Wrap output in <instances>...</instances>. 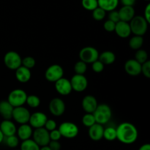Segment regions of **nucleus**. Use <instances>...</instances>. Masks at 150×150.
Returning <instances> with one entry per match:
<instances>
[{"mask_svg": "<svg viewBox=\"0 0 150 150\" xmlns=\"http://www.w3.org/2000/svg\"><path fill=\"white\" fill-rule=\"evenodd\" d=\"M117 139L125 144H132L136 142L139 132L134 125L130 122H122L116 128Z\"/></svg>", "mask_w": 150, "mask_h": 150, "instance_id": "obj_1", "label": "nucleus"}, {"mask_svg": "<svg viewBox=\"0 0 150 150\" xmlns=\"http://www.w3.org/2000/svg\"><path fill=\"white\" fill-rule=\"evenodd\" d=\"M93 115L96 123L103 125L110 121L112 117V111L109 105L105 103H102L98 105L95 111L93 112Z\"/></svg>", "mask_w": 150, "mask_h": 150, "instance_id": "obj_2", "label": "nucleus"}, {"mask_svg": "<svg viewBox=\"0 0 150 150\" xmlns=\"http://www.w3.org/2000/svg\"><path fill=\"white\" fill-rule=\"evenodd\" d=\"M131 33L136 36L143 37L148 29V22L142 16H135L129 22Z\"/></svg>", "mask_w": 150, "mask_h": 150, "instance_id": "obj_3", "label": "nucleus"}, {"mask_svg": "<svg viewBox=\"0 0 150 150\" xmlns=\"http://www.w3.org/2000/svg\"><path fill=\"white\" fill-rule=\"evenodd\" d=\"M27 94L21 89H16L11 91L7 97V101L13 108L23 106L26 103Z\"/></svg>", "mask_w": 150, "mask_h": 150, "instance_id": "obj_4", "label": "nucleus"}, {"mask_svg": "<svg viewBox=\"0 0 150 150\" xmlns=\"http://www.w3.org/2000/svg\"><path fill=\"white\" fill-rule=\"evenodd\" d=\"M62 137L66 139H74L78 136L79 129L75 123L71 122H64L58 128Z\"/></svg>", "mask_w": 150, "mask_h": 150, "instance_id": "obj_5", "label": "nucleus"}, {"mask_svg": "<svg viewBox=\"0 0 150 150\" xmlns=\"http://www.w3.org/2000/svg\"><path fill=\"white\" fill-rule=\"evenodd\" d=\"M22 58L16 51H10L5 54L4 57V63L6 67L12 70H16L21 66Z\"/></svg>", "mask_w": 150, "mask_h": 150, "instance_id": "obj_6", "label": "nucleus"}, {"mask_svg": "<svg viewBox=\"0 0 150 150\" xmlns=\"http://www.w3.org/2000/svg\"><path fill=\"white\" fill-rule=\"evenodd\" d=\"M99 54V52L95 48L92 46H86L79 52V58L81 61L86 64H92L98 59Z\"/></svg>", "mask_w": 150, "mask_h": 150, "instance_id": "obj_7", "label": "nucleus"}, {"mask_svg": "<svg viewBox=\"0 0 150 150\" xmlns=\"http://www.w3.org/2000/svg\"><path fill=\"white\" fill-rule=\"evenodd\" d=\"M64 76V69L61 65L54 64L49 66L45 72V78L48 81L55 83Z\"/></svg>", "mask_w": 150, "mask_h": 150, "instance_id": "obj_8", "label": "nucleus"}, {"mask_svg": "<svg viewBox=\"0 0 150 150\" xmlns=\"http://www.w3.org/2000/svg\"><path fill=\"white\" fill-rule=\"evenodd\" d=\"M33 139L32 140L40 146H48L50 142L49 132L45 130L44 127L35 129L32 133Z\"/></svg>", "mask_w": 150, "mask_h": 150, "instance_id": "obj_9", "label": "nucleus"}, {"mask_svg": "<svg viewBox=\"0 0 150 150\" xmlns=\"http://www.w3.org/2000/svg\"><path fill=\"white\" fill-rule=\"evenodd\" d=\"M30 112L24 106L16 107L13 108L12 118L20 125L27 124L30 118Z\"/></svg>", "mask_w": 150, "mask_h": 150, "instance_id": "obj_10", "label": "nucleus"}, {"mask_svg": "<svg viewBox=\"0 0 150 150\" xmlns=\"http://www.w3.org/2000/svg\"><path fill=\"white\" fill-rule=\"evenodd\" d=\"M72 89L77 92L86 90L88 86V80L84 75L75 74L70 79Z\"/></svg>", "mask_w": 150, "mask_h": 150, "instance_id": "obj_11", "label": "nucleus"}, {"mask_svg": "<svg viewBox=\"0 0 150 150\" xmlns=\"http://www.w3.org/2000/svg\"><path fill=\"white\" fill-rule=\"evenodd\" d=\"M65 103L64 101L59 98H54L50 101L48 109L50 113L55 117H60L65 111Z\"/></svg>", "mask_w": 150, "mask_h": 150, "instance_id": "obj_12", "label": "nucleus"}, {"mask_svg": "<svg viewBox=\"0 0 150 150\" xmlns=\"http://www.w3.org/2000/svg\"><path fill=\"white\" fill-rule=\"evenodd\" d=\"M47 120H48V117L44 113L37 111L30 115V118L29 120V125L32 128L35 129L44 127Z\"/></svg>", "mask_w": 150, "mask_h": 150, "instance_id": "obj_13", "label": "nucleus"}, {"mask_svg": "<svg viewBox=\"0 0 150 150\" xmlns=\"http://www.w3.org/2000/svg\"><path fill=\"white\" fill-rule=\"evenodd\" d=\"M54 83H55L56 91L62 96L70 95L72 91H73L70 81L64 77L60 79L59 80L56 81Z\"/></svg>", "mask_w": 150, "mask_h": 150, "instance_id": "obj_14", "label": "nucleus"}, {"mask_svg": "<svg viewBox=\"0 0 150 150\" xmlns=\"http://www.w3.org/2000/svg\"><path fill=\"white\" fill-rule=\"evenodd\" d=\"M125 71L130 76H138L142 73V64L135 59H128L124 65Z\"/></svg>", "mask_w": 150, "mask_h": 150, "instance_id": "obj_15", "label": "nucleus"}, {"mask_svg": "<svg viewBox=\"0 0 150 150\" xmlns=\"http://www.w3.org/2000/svg\"><path fill=\"white\" fill-rule=\"evenodd\" d=\"M81 104L83 111L87 114H93L98 105V100L92 95H86L82 100Z\"/></svg>", "mask_w": 150, "mask_h": 150, "instance_id": "obj_16", "label": "nucleus"}, {"mask_svg": "<svg viewBox=\"0 0 150 150\" xmlns=\"http://www.w3.org/2000/svg\"><path fill=\"white\" fill-rule=\"evenodd\" d=\"M0 130L3 133L4 137H8L16 134L17 127L15 123L13 122L11 120H4L0 124Z\"/></svg>", "mask_w": 150, "mask_h": 150, "instance_id": "obj_17", "label": "nucleus"}, {"mask_svg": "<svg viewBox=\"0 0 150 150\" xmlns=\"http://www.w3.org/2000/svg\"><path fill=\"white\" fill-rule=\"evenodd\" d=\"M103 126L101 125L95 123L90 127H89L88 130V135H89L90 139L94 142H98L100 141L103 138Z\"/></svg>", "mask_w": 150, "mask_h": 150, "instance_id": "obj_18", "label": "nucleus"}, {"mask_svg": "<svg viewBox=\"0 0 150 150\" xmlns=\"http://www.w3.org/2000/svg\"><path fill=\"white\" fill-rule=\"evenodd\" d=\"M114 32L121 38H127L131 35V30L129 23L122 21H120L116 23Z\"/></svg>", "mask_w": 150, "mask_h": 150, "instance_id": "obj_19", "label": "nucleus"}, {"mask_svg": "<svg viewBox=\"0 0 150 150\" xmlns=\"http://www.w3.org/2000/svg\"><path fill=\"white\" fill-rule=\"evenodd\" d=\"M16 133H17L19 140H21L23 142L27 139H30L33 133V128L28 123L21 125L18 128H17Z\"/></svg>", "mask_w": 150, "mask_h": 150, "instance_id": "obj_20", "label": "nucleus"}, {"mask_svg": "<svg viewBox=\"0 0 150 150\" xmlns=\"http://www.w3.org/2000/svg\"><path fill=\"white\" fill-rule=\"evenodd\" d=\"M120 21L129 23L135 16V10L133 7L122 6L118 11Z\"/></svg>", "mask_w": 150, "mask_h": 150, "instance_id": "obj_21", "label": "nucleus"}, {"mask_svg": "<svg viewBox=\"0 0 150 150\" xmlns=\"http://www.w3.org/2000/svg\"><path fill=\"white\" fill-rule=\"evenodd\" d=\"M32 77V73L29 69L21 66L16 70V78L20 83H27Z\"/></svg>", "mask_w": 150, "mask_h": 150, "instance_id": "obj_22", "label": "nucleus"}, {"mask_svg": "<svg viewBox=\"0 0 150 150\" xmlns=\"http://www.w3.org/2000/svg\"><path fill=\"white\" fill-rule=\"evenodd\" d=\"M13 107L7 100L0 102V115L5 120H10L13 115Z\"/></svg>", "mask_w": 150, "mask_h": 150, "instance_id": "obj_23", "label": "nucleus"}, {"mask_svg": "<svg viewBox=\"0 0 150 150\" xmlns=\"http://www.w3.org/2000/svg\"><path fill=\"white\" fill-rule=\"evenodd\" d=\"M120 0H98V7L102 8L105 12L115 10L118 6Z\"/></svg>", "mask_w": 150, "mask_h": 150, "instance_id": "obj_24", "label": "nucleus"}, {"mask_svg": "<svg viewBox=\"0 0 150 150\" xmlns=\"http://www.w3.org/2000/svg\"><path fill=\"white\" fill-rule=\"evenodd\" d=\"M98 60L104 65H109L113 64L116 60V55L111 51H105L99 54Z\"/></svg>", "mask_w": 150, "mask_h": 150, "instance_id": "obj_25", "label": "nucleus"}, {"mask_svg": "<svg viewBox=\"0 0 150 150\" xmlns=\"http://www.w3.org/2000/svg\"><path fill=\"white\" fill-rule=\"evenodd\" d=\"M144 44V38L143 37L141 36H136L134 35L133 38H130V41H129V46L131 49L133 50H137L141 49Z\"/></svg>", "mask_w": 150, "mask_h": 150, "instance_id": "obj_26", "label": "nucleus"}, {"mask_svg": "<svg viewBox=\"0 0 150 150\" xmlns=\"http://www.w3.org/2000/svg\"><path fill=\"white\" fill-rule=\"evenodd\" d=\"M103 138L108 142H113L117 139V130L114 127H108L104 128Z\"/></svg>", "mask_w": 150, "mask_h": 150, "instance_id": "obj_27", "label": "nucleus"}, {"mask_svg": "<svg viewBox=\"0 0 150 150\" xmlns=\"http://www.w3.org/2000/svg\"><path fill=\"white\" fill-rule=\"evenodd\" d=\"M40 147L30 139L22 142L20 150H40Z\"/></svg>", "mask_w": 150, "mask_h": 150, "instance_id": "obj_28", "label": "nucleus"}, {"mask_svg": "<svg viewBox=\"0 0 150 150\" xmlns=\"http://www.w3.org/2000/svg\"><path fill=\"white\" fill-rule=\"evenodd\" d=\"M26 103L31 108H36L39 107L40 105V99L37 95H29V96H27V98H26Z\"/></svg>", "mask_w": 150, "mask_h": 150, "instance_id": "obj_29", "label": "nucleus"}, {"mask_svg": "<svg viewBox=\"0 0 150 150\" xmlns=\"http://www.w3.org/2000/svg\"><path fill=\"white\" fill-rule=\"evenodd\" d=\"M135 59L140 63L141 64H144L148 61V54L145 50L139 49L137 50V51L135 54Z\"/></svg>", "mask_w": 150, "mask_h": 150, "instance_id": "obj_30", "label": "nucleus"}, {"mask_svg": "<svg viewBox=\"0 0 150 150\" xmlns=\"http://www.w3.org/2000/svg\"><path fill=\"white\" fill-rule=\"evenodd\" d=\"M81 4L85 10L89 11H93L98 7V0H81Z\"/></svg>", "mask_w": 150, "mask_h": 150, "instance_id": "obj_31", "label": "nucleus"}, {"mask_svg": "<svg viewBox=\"0 0 150 150\" xmlns=\"http://www.w3.org/2000/svg\"><path fill=\"white\" fill-rule=\"evenodd\" d=\"M82 123H83L85 127H90L91 126L95 125L96 123V121H95L93 114H87V113H86V114H84L82 117Z\"/></svg>", "mask_w": 150, "mask_h": 150, "instance_id": "obj_32", "label": "nucleus"}, {"mask_svg": "<svg viewBox=\"0 0 150 150\" xmlns=\"http://www.w3.org/2000/svg\"><path fill=\"white\" fill-rule=\"evenodd\" d=\"M86 70H87V65H86V63H84L83 62L79 60V62L75 64L74 65V71L76 73V74L78 75H84V73H86Z\"/></svg>", "mask_w": 150, "mask_h": 150, "instance_id": "obj_33", "label": "nucleus"}, {"mask_svg": "<svg viewBox=\"0 0 150 150\" xmlns=\"http://www.w3.org/2000/svg\"><path fill=\"white\" fill-rule=\"evenodd\" d=\"M105 16H106V12L99 7H98L92 11V17L96 21L103 20Z\"/></svg>", "mask_w": 150, "mask_h": 150, "instance_id": "obj_34", "label": "nucleus"}, {"mask_svg": "<svg viewBox=\"0 0 150 150\" xmlns=\"http://www.w3.org/2000/svg\"><path fill=\"white\" fill-rule=\"evenodd\" d=\"M5 138V143L7 146L10 148H16L18 146L19 144V139L18 136L16 135L11 136H8V137Z\"/></svg>", "mask_w": 150, "mask_h": 150, "instance_id": "obj_35", "label": "nucleus"}, {"mask_svg": "<svg viewBox=\"0 0 150 150\" xmlns=\"http://www.w3.org/2000/svg\"><path fill=\"white\" fill-rule=\"evenodd\" d=\"M36 64V61L32 57H26L23 59H22L21 65L23 67H26L28 69H32Z\"/></svg>", "mask_w": 150, "mask_h": 150, "instance_id": "obj_36", "label": "nucleus"}, {"mask_svg": "<svg viewBox=\"0 0 150 150\" xmlns=\"http://www.w3.org/2000/svg\"><path fill=\"white\" fill-rule=\"evenodd\" d=\"M104 64H103L101 62H100L99 60H97V61L94 62L93 63H92V68L95 73H99L103 71L104 70Z\"/></svg>", "mask_w": 150, "mask_h": 150, "instance_id": "obj_37", "label": "nucleus"}, {"mask_svg": "<svg viewBox=\"0 0 150 150\" xmlns=\"http://www.w3.org/2000/svg\"><path fill=\"white\" fill-rule=\"evenodd\" d=\"M142 73L147 79L150 78V61H146L142 64Z\"/></svg>", "mask_w": 150, "mask_h": 150, "instance_id": "obj_38", "label": "nucleus"}, {"mask_svg": "<svg viewBox=\"0 0 150 150\" xmlns=\"http://www.w3.org/2000/svg\"><path fill=\"white\" fill-rule=\"evenodd\" d=\"M57 122H56L55 120H47L46 122H45V126H44V128L45 130H48V132H51L52 130H54L57 129Z\"/></svg>", "mask_w": 150, "mask_h": 150, "instance_id": "obj_39", "label": "nucleus"}, {"mask_svg": "<svg viewBox=\"0 0 150 150\" xmlns=\"http://www.w3.org/2000/svg\"><path fill=\"white\" fill-rule=\"evenodd\" d=\"M108 20L111 21L114 23H117V22H119L120 21V16H119V13L117 10H112V11L109 12V14H108Z\"/></svg>", "mask_w": 150, "mask_h": 150, "instance_id": "obj_40", "label": "nucleus"}, {"mask_svg": "<svg viewBox=\"0 0 150 150\" xmlns=\"http://www.w3.org/2000/svg\"><path fill=\"white\" fill-rule=\"evenodd\" d=\"M115 26H116V23H114V22H112L110 20L105 21V23H104L103 24L104 29L108 32H114V29H115Z\"/></svg>", "mask_w": 150, "mask_h": 150, "instance_id": "obj_41", "label": "nucleus"}, {"mask_svg": "<svg viewBox=\"0 0 150 150\" xmlns=\"http://www.w3.org/2000/svg\"><path fill=\"white\" fill-rule=\"evenodd\" d=\"M49 137L51 141H57V142H59V140L62 138V136L58 129H56V130L49 132Z\"/></svg>", "mask_w": 150, "mask_h": 150, "instance_id": "obj_42", "label": "nucleus"}, {"mask_svg": "<svg viewBox=\"0 0 150 150\" xmlns=\"http://www.w3.org/2000/svg\"><path fill=\"white\" fill-rule=\"evenodd\" d=\"M51 150H60L61 149V144L57 141H50L48 145Z\"/></svg>", "mask_w": 150, "mask_h": 150, "instance_id": "obj_43", "label": "nucleus"}, {"mask_svg": "<svg viewBox=\"0 0 150 150\" xmlns=\"http://www.w3.org/2000/svg\"><path fill=\"white\" fill-rule=\"evenodd\" d=\"M145 18V20L148 22V23H150V4H148L146 6L144 9V16H143Z\"/></svg>", "mask_w": 150, "mask_h": 150, "instance_id": "obj_44", "label": "nucleus"}, {"mask_svg": "<svg viewBox=\"0 0 150 150\" xmlns=\"http://www.w3.org/2000/svg\"><path fill=\"white\" fill-rule=\"evenodd\" d=\"M136 1V0H120L123 6H130V7H133Z\"/></svg>", "mask_w": 150, "mask_h": 150, "instance_id": "obj_45", "label": "nucleus"}, {"mask_svg": "<svg viewBox=\"0 0 150 150\" xmlns=\"http://www.w3.org/2000/svg\"><path fill=\"white\" fill-rule=\"evenodd\" d=\"M139 150H150V144H144L141 146Z\"/></svg>", "mask_w": 150, "mask_h": 150, "instance_id": "obj_46", "label": "nucleus"}, {"mask_svg": "<svg viewBox=\"0 0 150 150\" xmlns=\"http://www.w3.org/2000/svg\"><path fill=\"white\" fill-rule=\"evenodd\" d=\"M4 135H3V133H1V131L0 130V144H1L3 141H4Z\"/></svg>", "mask_w": 150, "mask_h": 150, "instance_id": "obj_47", "label": "nucleus"}, {"mask_svg": "<svg viewBox=\"0 0 150 150\" xmlns=\"http://www.w3.org/2000/svg\"><path fill=\"white\" fill-rule=\"evenodd\" d=\"M40 150H51V149H50L48 146H42V147H40Z\"/></svg>", "mask_w": 150, "mask_h": 150, "instance_id": "obj_48", "label": "nucleus"}, {"mask_svg": "<svg viewBox=\"0 0 150 150\" xmlns=\"http://www.w3.org/2000/svg\"><path fill=\"white\" fill-rule=\"evenodd\" d=\"M145 1H149V0H145Z\"/></svg>", "mask_w": 150, "mask_h": 150, "instance_id": "obj_49", "label": "nucleus"}]
</instances>
